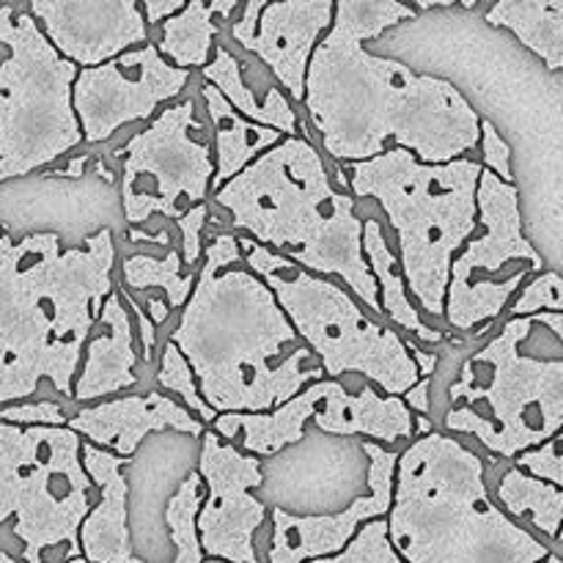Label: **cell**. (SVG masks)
Wrapping results in <instances>:
<instances>
[{
    "label": "cell",
    "instance_id": "6da1fadb",
    "mask_svg": "<svg viewBox=\"0 0 563 563\" xmlns=\"http://www.w3.org/2000/svg\"><path fill=\"white\" fill-rule=\"evenodd\" d=\"M396 0H339L306 75V113L335 165L368 163L405 148L423 165H443L478 148V113L451 82L418 75L366 44L416 20Z\"/></svg>",
    "mask_w": 563,
    "mask_h": 563
},
{
    "label": "cell",
    "instance_id": "f35d334b",
    "mask_svg": "<svg viewBox=\"0 0 563 563\" xmlns=\"http://www.w3.org/2000/svg\"><path fill=\"white\" fill-rule=\"evenodd\" d=\"M539 563H563V561H561V555H559V553H550L548 559H542Z\"/></svg>",
    "mask_w": 563,
    "mask_h": 563
},
{
    "label": "cell",
    "instance_id": "3957f363",
    "mask_svg": "<svg viewBox=\"0 0 563 563\" xmlns=\"http://www.w3.org/2000/svg\"><path fill=\"white\" fill-rule=\"evenodd\" d=\"M478 44L489 66H476L432 20L423 16L405 22L366 44L368 53L385 58H405L418 75L451 82L462 97L473 93L471 108L478 121H489L509 143L511 157L520 159V209L531 245L542 240L548 223L550 245L561 251V97L563 75L544 69L506 33L478 22Z\"/></svg>",
    "mask_w": 563,
    "mask_h": 563
},
{
    "label": "cell",
    "instance_id": "8992f818",
    "mask_svg": "<svg viewBox=\"0 0 563 563\" xmlns=\"http://www.w3.org/2000/svg\"><path fill=\"white\" fill-rule=\"evenodd\" d=\"M385 522L405 563H539L555 553L489 498L482 456L438 429L396 460Z\"/></svg>",
    "mask_w": 563,
    "mask_h": 563
},
{
    "label": "cell",
    "instance_id": "4fadbf2b",
    "mask_svg": "<svg viewBox=\"0 0 563 563\" xmlns=\"http://www.w3.org/2000/svg\"><path fill=\"white\" fill-rule=\"evenodd\" d=\"M478 231L454 256L443 322L462 335H487L517 289L544 273V258L526 236L520 192L482 168L476 187Z\"/></svg>",
    "mask_w": 563,
    "mask_h": 563
},
{
    "label": "cell",
    "instance_id": "7bdbcfd3",
    "mask_svg": "<svg viewBox=\"0 0 563 563\" xmlns=\"http://www.w3.org/2000/svg\"><path fill=\"white\" fill-rule=\"evenodd\" d=\"M0 234H3V231H0Z\"/></svg>",
    "mask_w": 563,
    "mask_h": 563
},
{
    "label": "cell",
    "instance_id": "d6a6232c",
    "mask_svg": "<svg viewBox=\"0 0 563 563\" xmlns=\"http://www.w3.org/2000/svg\"><path fill=\"white\" fill-rule=\"evenodd\" d=\"M308 563H405L390 548L388 539V522L372 520L352 537L341 553L330 555V559H317Z\"/></svg>",
    "mask_w": 563,
    "mask_h": 563
},
{
    "label": "cell",
    "instance_id": "603a6c76",
    "mask_svg": "<svg viewBox=\"0 0 563 563\" xmlns=\"http://www.w3.org/2000/svg\"><path fill=\"white\" fill-rule=\"evenodd\" d=\"M319 432L352 438L363 434L368 443H401L412 438V412L401 396H379L372 385L350 394L339 379H324L322 407L311 418Z\"/></svg>",
    "mask_w": 563,
    "mask_h": 563
},
{
    "label": "cell",
    "instance_id": "e0dca14e",
    "mask_svg": "<svg viewBox=\"0 0 563 563\" xmlns=\"http://www.w3.org/2000/svg\"><path fill=\"white\" fill-rule=\"evenodd\" d=\"M49 47L77 69L119 58L148 42V25L135 0H33L25 5Z\"/></svg>",
    "mask_w": 563,
    "mask_h": 563
},
{
    "label": "cell",
    "instance_id": "cb8c5ba5",
    "mask_svg": "<svg viewBox=\"0 0 563 563\" xmlns=\"http://www.w3.org/2000/svg\"><path fill=\"white\" fill-rule=\"evenodd\" d=\"M322 390L324 379H319V383H311L306 390H300L295 399L269 412H223V416L214 418L209 432L218 434L220 440L240 438L242 454H251L256 460L275 456L289 445L306 440V427L317 412L319 401H322Z\"/></svg>",
    "mask_w": 563,
    "mask_h": 563
},
{
    "label": "cell",
    "instance_id": "ba28073f",
    "mask_svg": "<svg viewBox=\"0 0 563 563\" xmlns=\"http://www.w3.org/2000/svg\"><path fill=\"white\" fill-rule=\"evenodd\" d=\"M537 324H548L563 341V313L509 319L473 355L462 361L445 390V412L438 432L465 434L495 460L548 443L563 427V357H537L522 350Z\"/></svg>",
    "mask_w": 563,
    "mask_h": 563
},
{
    "label": "cell",
    "instance_id": "e575fe53",
    "mask_svg": "<svg viewBox=\"0 0 563 563\" xmlns=\"http://www.w3.org/2000/svg\"><path fill=\"white\" fill-rule=\"evenodd\" d=\"M66 421H69L66 407L53 399L0 407V423H14V427H66Z\"/></svg>",
    "mask_w": 563,
    "mask_h": 563
},
{
    "label": "cell",
    "instance_id": "2e32d148",
    "mask_svg": "<svg viewBox=\"0 0 563 563\" xmlns=\"http://www.w3.org/2000/svg\"><path fill=\"white\" fill-rule=\"evenodd\" d=\"M196 473L209 489L196 517L201 553L225 563H258L256 533L267 520V506L253 489L264 484L262 462L203 429Z\"/></svg>",
    "mask_w": 563,
    "mask_h": 563
},
{
    "label": "cell",
    "instance_id": "74e56055",
    "mask_svg": "<svg viewBox=\"0 0 563 563\" xmlns=\"http://www.w3.org/2000/svg\"><path fill=\"white\" fill-rule=\"evenodd\" d=\"M181 9H185V0H146V3H141V14L148 27H159L168 16L179 14Z\"/></svg>",
    "mask_w": 563,
    "mask_h": 563
},
{
    "label": "cell",
    "instance_id": "9c48e42d",
    "mask_svg": "<svg viewBox=\"0 0 563 563\" xmlns=\"http://www.w3.org/2000/svg\"><path fill=\"white\" fill-rule=\"evenodd\" d=\"M236 240L245 267L273 291L295 333L322 366L324 379L357 374L379 385L385 396H405L418 383L405 339L368 317L344 286L297 267L247 236Z\"/></svg>",
    "mask_w": 563,
    "mask_h": 563
},
{
    "label": "cell",
    "instance_id": "d4e9b609",
    "mask_svg": "<svg viewBox=\"0 0 563 563\" xmlns=\"http://www.w3.org/2000/svg\"><path fill=\"white\" fill-rule=\"evenodd\" d=\"M203 82L212 86L225 102L231 104L234 113H240L242 119L253 121L258 126H267V130L280 132L284 137L300 135V121H297V110L291 108L289 97L280 91L278 82H269L267 97L258 99L256 88L251 86V80L245 77L240 58L231 53L225 44L214 47V55L209 58V64L201 69Z\"/></svg>",
    "mask_w": 563,
    "mask_h": 563
},
{
    "label": "cell",
    "instance_id": "836d02e7",
    "mask_svg": "<svg viewBox=\"0 0 563 563\" xmlns=\"http://www.w3.org/2000/svg\"><path fill=\"white\" fill-rule=\"evenodd\" d=\"M563 280L561 273H553V269H544V273L533 275V278L526 280L520 295L509 302L511 319H526L537 317L548 308V313H561L563 311Z\"/></svg>",
    "mask_w": 563,
    "mask_h": 563
},
{
    "label": "cell",
    "instance_id": "d6986e66",
    "mask_svg": "<svg viewBox=\"0 0 563 563\" xmlns=\"http://www.w3.org/2000/svg\"><path fill=\"white\" fill-rule=\"evenodd\" d=\"M333 0H286L264 3L256 31L236 36L234 42L262 60L280 91L295 102L306 97V75L319 38L333 25Z\"/></svg>",
    "mask_w": 563,
    "mask_h": 563
},
{
    "label": "cell",
    "instance_id": "8fae6325",
    "mask_svg": "<svg viewBox=\"0 0 563 563\" xmlns=\"http://www.w3.org/2000/svg\"><path fill=\"white\" fill-rule=\"evenodd\" d=\"M0 185L49 168L82 132L71 110L77 66L60 58L25 9L0 5Z\"/></svg>",
    "mask_w": 563,
    "mask_h": 563
},
{
    "label": "cell",
    "instance_id": "4dcf8cb0",
    "mask_svg": "<svg viewBox=\"0 0 563 563\" xmlns=\"http://www.w3.org/2000/svg\"><path fill=\"white\" fill-rule=\"evenodd\" d=\"M498 500L506 506V515L526 517L537 531L550 539V548H559V528L563 509V489L544 484L528 473L509 467L498 484Z\"/></svg>",
    "mask_w": 563,
    "mask_h": 563
},
{
    "label": "cell",
    "instance_id": "4316f807",
    "mask_svg": "<svg viewBox=\"0 0 563 563\" xmlns=\"http://www.w3.org/2000/svg\"><path fill=\"white\" fill-rule=\"evenodd\" d=\"M484 22L515 38L553 75L563 69V0H500L484 9Z\"/></svg>",
    "mask_w": 563,
    "mask_h": 563
},
{
    "label": "cell",
    "instance_id": "277c9868",
    "mask_svg": "<svg viewBox=\"0 0 563 563\" xmlns=\"http://www.w3.org/2000/svg\"><path fill=\"white\" fill-rule=\"evenodd\" d=\"M115 258L110 231L75 251L53 234H0V407L44 383L71 401L86 341L115 289Z\"/></svg>",
    "mask_w": 563,
    "mask_h": 563
},
{
    "label": "cell",
    "instance_id": "ac0fdd59",
    "mask_svg": "<svg viewBox=\"0 0 563 563\" xmlns=\"http://www.w3.org/2000/svg\"><path fill=\"white\" fill-rule=\"evenodd\" d=\"M363 454L368 456V495L357 498L339 515L297 517L273 509V539H269V563H308L330 559L352 542L363 522L385 520L394 498L396 451L363 440Z\"/></svg>",
    "mask_w": 563,
    "mask_h": 563
},
{
    "label": "cell",
    "instance_id": "30bf717a",
    "mask_svg": "<svg viewBox=\"0 0 563 563\" xmlns=\"http://www.w3.org/2000/svg\"><path fill=\"white\" fill-rule=\"evenodd\" d=\"M93 509L82 440L66 427L0 423V526L14 520L27 563L80 559V526Z\"/></svg>",
    "mask_w": 563,
    "mask_h": 563
},
{
    "label": "cell",
    "instance_id": "7c38bea8",
    "mask_svg": "<svg viewBox=\"0 0 563 563\" xmlns=\"http://www.w3.org/2000/svg\"><path fill=\"white\" fill-rule=\"evenodd\" d=\"M104 163L119 176L126 225L143 229L154 218L176 225L190 209L209 203L214 157L198 119V99L165 104L141 132L104 154Z\"/></svg>",
    "mask_w": 563,
    "mask_h": 563
},
{
    "label": "cell",
    "instance_id": "5bb4252c",
    "mask_svg": "<svg viewBox=\"0 0 563 563\" xmlns=\"http://www.w3.org/2000/svg\"><path fill=\"white\" fill-rule=\"evenodd\" d=\"M0 231L9 240L53 234L64 251L86 247L99 231L124 245L119 176L102 154H75L66 165L44 168L0 185Z\"/></svg>",
    "mask_w": 563,
    "mask_h": 563
},
{
    "label": "cell",
    "instance_id": "60d3db41",
    "mask_svg": "<svg viewBox=\"0 0 563 563\" xmlns=\"http://www.w3.org/2000/svg\"><path fill=\"white\" fill-rule=\"evenodd\" d=\"M201 563H225V561H214V559H203Z\"/></svg>",
    "mask_w": 563,
    "mask_h": 563
},
{
    "label": "cell",
    "instance_id": "f546056e",
    "mask_svg": "<svg viewBox=\"0 0 563 563\" xmlns=\"http://www.w3.org/2000/svg\"><path fill=\"white\" fill-rule=\"evenodd\" d=\"M185 264H181L179 253V240L157 256L154 251H141L130 253L121 264V286H124L130 295H152L154 289L163 291L165 302H168V311L174 308H185V302L190 300V291L196 286V273H181Z\"/></svg>",
    "mask_w": 563,
    "mask_h": 563
},
{
    "label": "cell",
    "instance_id": "8d00e7d4",
    "mask_svg": "<svg viewBox=\"0 0 563 563\" xmlns=\"http://www.w3.org/2000/svg\"><path fill=\"white\" fill-rule=\"evenodd\" d=\"M478 146H482V168H487L489 174L498 176L506 185H515V170H511V148L504 137L498 135L489 121H478Z\"/></svg>",
    "mask_w": 563,
    "mask_h": 563
},
{
    "label": "cell",
    "instance_id": "f1b7e54d",
    "mask_svg": "<svg viewBox=\"0 0 563 563\" xmlns=\"http://www.w3.org/2000/svg\"><path fill=\"white\" fill-rule=\"evenodd\" d=\"M240 11V3L234 0H218V3H201L190 0L179 14L168 16L159 25L157 53L176 69H203L212 58V49L218 47L220 22L234 16Z\"/></svg>",
    "mask_w": 563,
    "mask_h": 563
},
{
    "label": "cell",
    "instance_id": "5b68a950",
    "mask_svg": "<svg viewBox=\"0 0 563 563\" xmlns=\"http://www.w3.org/2000/svg\"><path fill=\"white\" fill-rule=\"evenodd\" d=\"M214 203L242 236L319 278H335L366 306L368 317L388 324L363 258V218L355 212V198L333 185L322 152L306 135L267 148L214 190Z\"/></svg>",
    "mask_w": 563,
    "mask_h": 563
},
{
    "label": "cell",
    "instance_id": "484cf974",
    "mask_svg": "<svg viewBox=\"0 0 563 563\" xmlns=\"http://www.w3.org/2000/svg\"><path fill=\"white\" fill-rule=\"evenodd\" d=\"M363 258H366L374 284H377L379 311H383V317L388 322H394L396 328L405 330V333H410L416 341H421V344L443 346L449 341V335H445V330L429 328L421 319V311L412 306L405 278H401L399 258H396L394 247L388 245L383 223L374 214L363 218Z\"/></svg>",
    "mask_w": 563,
    "mask_h": 563
},
{
    "label": "cell",
    "instance_id": "7402d4cb",
    "mask_svg": "<svg viewBox=\"0 0 563 563\" xmlns=\"http://www.w3.org/2000/svg\"><path fill=\"white\" fill-rule=\"evenodd\" d=\"M124 460L110 451L82 443V471L88 473L99 498L80 526V559L88 563H143L135 553L126 526L130 484L121 473Z\"/></svg>",
    "mask_w": 563,
    "mask_h": 563
},
{
    "label": "cell",
    "instance_id": "ab89813d",
    "mask_svg": "<svg viewBox=\"0 0 563 563\" xmlns=\"http://www.w3.org/2000/svg\"><path fill=\"white\" fill-rule=\"evenodd\" d=\"M0 563H16L14 559H11L9 553H5V550H0Z\"/></svg>",
    "mask_w": 563,
    "mask_h": 563
},
{
    "label": "cell",
    "instance_id": "1f68e13d",
    "mask_svg": "<svg viewBox=\"0 0 563 563\" xmlns=\"http://www.w3.org/2000/svg\"><path fill=\"white\" fill-rule=\"evenodd\" d=\"M157 385L163 390H168V394L179 396V399L185 401L181 407H185L192 418H198L201 423H212L214 418H218L214 416L212 407L201 399V394H198V383H196V377H192L190 366H187V361L181 357V352L176 350L170 341H165L163 352H159Z\"/></svg>",
    "mask_w": 563,
    "mask_h": 563
},
{
    "label": "cell",
    "instance_id": "d590c367",
    "mask_svg": "<svg viewBox=\"0 0 563 563\" xmlns=\"http://www.w3.org/2000/svg\"><path fill=\"white\" fill-rule=\"evenodd\" d=\"M517 471L528 473V476L539 478L544 484H553V487H561L563 484V462L559 451V434L548 443L537 445V449H528L522 454L515 456Z\"/></svg>",
    "mask_w": 563,
    "mask_h": 563
},
{
    "label": "cell",
    "instance_id": "b9f144b4",
    "mask_svg": "<svg viewBox=\"0 0 563 563\" xmlns=\"http://www.w3.org/2000/svg\"><path fill=\"white\" fill-rule=\"evenodd\" d=\"M66 563H88V561H82V559H71V561H66Z\"/></svg>",
    "mask_w": 563,
    "mask_h": 563
},
{
    "label": "cell",
    "instance_id": "ffe728a7",
    "mask_svg": "<svg viewBox=\"0 0 563 563\" xmlns=\"http://www.w3.org/2000/svg\"><path fill=\"white\" fill-rule=\"evenodd\" d=\"M66 429H71L82 443L110 451L119 460H130L154 432H181L190 438L203 434V423L159 390L80 407L69 416Z\"/></svg>",
    "mask_w": 563,
    "mask_h": 563
},
{
    "label": "cell",
    "instance_id": "9a60e30c",
    "mask_svg": "<svg viewBox=\"0 0 563 563\" xmlns=\"http://www.w3.org/2000/svg\"><path fill=\"white\" fill-rule=\"evenodd\" d=\"M192 71L176 69L154 44L126 49L93 69H77L71 110L80 124L82 146H99L126 124L152 121L159 108L185 93Z\"/></svg>",
    "mask_w": 563,
    "mask_h": 563
},
{
    "label": "cell",
    "instance_id": "83f0119b",
    "mask_svg": "<svg viewBox=\"0 0 563 563\" xmlns=\"http://www.w3.org/2000/svg\"><path fill=\"white\" fill-rule=\"evenodd\" d=\"M201 102L207 110L209 121H212V135H214V179L212 192L220 190L225 181L234 179L236 174L247 168L256 157H262L267 148L278 146L284 135L267 126H258L253 121L242 119L240 113L231 110V104L214 91L212 86L203 82L201 86Z\"/></svg>",
    "mask_w": 563,
    "mask_h": 563
},
{
    "label": "cell",
    "instance_id": "52a82bcc",
    "mask_svg": "<svg viewBox=\"0 0 563 563\" xmlns=\"http://www.w3.org/2000/svg\"><path fill=\"white\" fill-rule=\"evenodd\" d=\"M478 176L482 163L473 157L423 165L396 146L368 163L335 165V179L352 198H372L385 212L396 231L405 286L438 330H445L451 262L478 231Z\"/></svg>",
    "mask_w": 563,
    "mask_h": 563
},
{
    "label": "cell",
    "instance_id": "44dd1931",
    "mask_svg": "<svg viewBox=\"0 0 563 563\" xmlns=\"http://www.w3.org/2000/svg\"><path fill=\"white\" fill-rule=\"evenodd\" d=\"M135 328H132V317L121 302L119 291L113 289L104 300L91 335H88L86 350H82L80 368H77V377L71 383V401L88 405V401L135 388Z\"/></svg>",
    "mask_w": 563,
    "mask_h": 563
},
{
    "label": "cell",
    "instance_id": "7a4b0ae2",
    "mask_svg": "<svg viewBox=\"0 0 563 563\" xmlns=\"http://www.w3.org/2000/svg\"><path fill=\"white\" fill-rule=\"evenodd\" d=\"M168 341L214 416L269 412L324 379L273 291L245 267L231 231H218L203 245L196 286Z\"/></svg>",
    "mask_w": 563,
    "mask_h": 563
}]
</instances>
